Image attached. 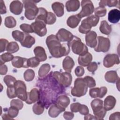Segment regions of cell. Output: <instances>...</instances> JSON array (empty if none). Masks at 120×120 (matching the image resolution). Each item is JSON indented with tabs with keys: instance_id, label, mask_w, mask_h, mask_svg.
<instances>
[{
	"instance_id": "cell-40",
	"label": "cell",
	"mask_w": 120,
	"mask_h": 120,
	"mask_svg": "<svg viewBox=\"0 0 120 120\" xmlns=\"http://www.w3.org/2000/svg\"><path fill=\"white\" fill-rule=\"evenodd\" d=\"M12 34L13 38L15 40L20 42H21L24 38V33L17 30L13 31Z\"/></svg>"
},
{
	"instance_id": "cell-16",
	"label": "cell",
	"mask_w": 120,
	"mask_h": 120,
	"mask_svg": "<svg viewBox=\"0 0 120 120\" xmlns=\"http://www.w3.org/2000/svg\"><path fill=\"white\" fill-rule=\"evenodd\" d=\"M65 110V109L61 107L56 103L53 104L51 105L49 109L48 114L52 118H56Z\"/></svg>"
},
{
	"instance_id": "cell-62",
	"label": "cell",
	"mask_w": 120,
	"mask_h": 120,
	"mask_svg": "<svg viewBox=\"0 0 120 120\" xmlns=\"http://www.w3.org/2000/svg\"><path fill=\"white\" fill-rule=\"evenodd\" d=\"M84 120H96L95 116L90 114H87L85 115Z\"/></svg>"
},
{
	"instance_id": "cell-57",
	"label": "cell",
	"mask_w": 120,
	"mask_h": 120,
	"mask_svg": "<svg viewBox=\"0 0 120 120\" xmlns=\"http://www.w3.org/2000/svg\"><path fill=\"white\" fill-rule=\"evenodd\" d=\"M107 89L105 87H101L99 88V98H103L106 94Z\"/></svg>"
},
{
	"instance_id": "cell-6",
	"label": "cell",
	"mask_w": 120,
	"mask_h": 120,
	"mask_svg": "<svg viewBox=\"0 0 120 120\" xmlns=\"http://www.w3.org/2000/svg\"><path fill=\"white\" fill-rule=\"evenodd\" d=\"M15 91L17 97L21 100L26 101L27 99L28 93L25 83L21 80L16 81L14 84Z\"/></svg>"
},
{
	"instance_id": "cell-46",
	"label": "cell",
	"mask_w": 120,
	"mask_h": 120,
	"mask_svg": "<svg viewBox=\"0 0 120 120\" xmlns=\"http://www.w3.org/2000/svg\"><path fill=\"white\" fill-rule=\"evenodd\" d=\"M19 112V109L15 107L11 106L8 110V115L12 118L16 117Z\"/></svg>"
},
{
	"instance_id": "cell-51",
	"label": "cell",
	"mask_w": 120,
	"mask_h": 120,
	"mask_svg": "<svg viewBox=\"0 0 120 120\" xmlns=\"http://www.w3.org/2000/svg\"><path fill=\"white\" fill-rule=\"evenodd\" d=\"M89 94L90 96L92 98H97L99 97V88H94L90 89Z\"/></svg>"
},
{
	"instance_id": "cell-58",
	"label": "cell",
	"mask_w": 120,
	"mask_h": 120,
	"mask_svg": "<svg viewBox=\"0 0 120 120\" xmlns=\"http://www.w3.org/2000/svg\"><path fill=\"white\" fill-rule=\"evenodd\" d=\"M74 117V114L72 112H65L63 114V117L66 120H71Z\"/></svg>"
},
{
	"instance_id": "cell-11",
	"label": "cell",
	"mask_w": 120,
	"mask_h": 120,
	"mask_svg": "<svg viewBox=\"0 0 120 120\" xmlns=\"http://www.w3.org/2000/svg\"><path fill=\"white\" fill-rule=\"evenodd\" d=\"M74 35L68 30L62 28L59 30L56 37L60 42H69L73 37Z\"/></svg>"
},
{
	"instance_id": "cell-49",
	"label": "cell",
	"mask_w": 120,
	"mask_h": 120,
	"mask_svg": "<svg viewBox=\"0 0 120 120\" xmlns=\"http://www.w3.org/2000/svg\"><path fill=\"white\" fill-rule=\"evenodd\" d=\"M7 94L8 97L9 98H13L17 97L15 93L14 86L8 87L7 89Z\"/></svg>"
},
{
	"instance_id": "cell-23",
	"label": "cell",
	"mask_w": 120,
	"mask_h": 120,
	"mask_svg": "<svg viewBox=\"0 0 120 120\" xmlns=\"http://www.w3.org/2000/svg\"><path fill=\"white\" fill-rule=\"evenodd\" d=\"M80 1L78 0H70L66 3V8L68 12L77 11L80 7Z\"/></svg>"
},
{
	"instance_id": "cell-18",
	"label": "cell",
	"mask_w": 120,
	"mask_h": 120,
	"mask_svg": "<svg viewBox=\"0 0 120 120\" xmlns=\"http://www.w3.org/2000/svg\"><path fill=\"white\" fill-rule=\"evenodd\" d=\"M74 65V60L69 56H66L63 60L62 67L64 70L67 72L71 73Z\"/></svg>"
},
{
	"instance_id": "cell-10",
	"label": "cell",
	"mask_w": 120,
	"mask_h": 120,
	"mask_svg": "<svg viewBox=\"0 0 120 120\" xmlns=\"http://www.w3.org/2000/svg\"><path fill=\"white\" fill-rule=\"evenodd\" d=\"M119 63V56L116 54H108L105 57L103 60V65L107 68H111L114 65Z\"/></svg>"
},
{
	"instance_id": "cell-29",
	"label": "cell",
	"mask_w": 120,
	"mask_h": 120,
	"mask_svg": "<svg viewBox=\"0 0 120 120\" xmlns=\"http://www.w3.org/2000/svg\"><path fill=\"white\" fill-rule=\"evenodd\" d=\"M103 103V101L100 99H95L91 101L90 105L94 113L102 108Z\"/></svg>"
},
{
	"instance_id": "cell-60",
	"label": "cell",
	"mask_w": 120,
	"mask_h": 120,
	"mask_svg": "<svg viewBox=\"0 0 120 120\" xmlns=\"http://www.w3.org/2000/svg\"><path fill=\"white\" fill-rule=\"evenodd\" d=\"M120 112H115L113 113H112L110 115L109 117L110 120H120Z\"/></svg>"
},
{
	"instance_id": "cell-19",
	"label": "cell",
	"mask_w": 120,
	"mask_h": 120,
	"mask_svg": "<svg viewBox=\"0 0 120 120\" xmlns=\"http://www.w3.org/2000/svg\"><path fill=\"white\" fill-rule=\"evenodd\" d=\"M34 52L36 57L39 61H44L46 60L47 55L44 48L41 46H37L34 49Z\"/></svg>"
},
{
	"instance_id": "cell-32",
	"label": "cell",
	"mask_w": 120,
	"mask_h": 120,
	"mask_svg": "<svg viewBox=\"0 0 120 120\" xmlns=\"http://www.w3.org/2000/svg\"><path fill=\"white\" fill-rule=\"evenodd\" d=\"M32 110L34 113L37 115L42 114L44 110V105L41 101H38L34 104L32 107Z\"/></svg>"
},
{
	"instance_id": "cell-39",
	"label": "cell",
	"mask_w": 120,
	"mask_h": 120,
	"mask_svg": "<svg viewBox=\"0 0 120 120\" xmlns=\"http://www.w3.org/2000/svg\"><path fill=\"white\" fill-rule=\"evenodd\" d=\"M118 0H101L99 3V6L100 7H104L107 6L109 7H115L118 4Z\"/></svg>"
},
{
	"instance_id": "cell-56",
	"label": "cell",
	"mask_w": 120,
	"mask_h": 120,
	"mask_svg": "<svg viewBox=\"0 0 120 120\" xmlns=\"http://www.w3.org/2000/svg\"><path fill=\"white\" fill-rule=\"evenodd\" d=\"M80 103H74L70 105V110L72 112H79V109L80 105Z\"/></svg>"
},
{
	"instance_id": "cell-17",
	"label": "cell",
	"mask_w": 120,
	"mask_h": 120,
	"mask_svg": "<svg viewBox=\"0 0 120 120\" xmlns=\"http://www.w3.org/2000/svg\"><path fill=\"white\" fill-rule=\"evenodd\" d=\"M92 60V55L88 52L86 54L80 55L78 58V62L79 65L83 67L87 66Z\"/></svg>"
},
{
	"instance_id": "cell-28",
	"label": "cell",
	"mask_w": 120,
	"mask_h": 120,
	"mask_svg": "<svg viewBox=\"0 0 120 120\" xmlns=\"http://www.w3.org/2000/svg\"><path fill=\"white\" fill-rule=\"evenodd\" d=\"M99 30L102 33L108 35L112 31V27L111 25L108 24L106 21L103 20L101 22L99 27Z\"/></svg>"
},
{
	"instance_id": "cell-9",
	"label": "cell",
	"mask_w": 120,
	"mask_h": 120,
	"mask_svg": "<svg viewBox=\"0 0 120 120\" xmlns=\"http://www.w3.org/2000/svg\"><path fill=\"white\" fill-rule=\"evenodd\" d=\"M34 32L40 37H43L46 35L47 29L46 28V23L41 21L35 20L31 24Z\"/></svg>"
},
{
	"instance_id": "cell-55",
	"label": "cell",
	"mask_w": 120,
	"mask_h": 120,
	"mask_svg": "<svg viewBox=\"0 0 120 120\" xmlns=\"http://www.w3.org/2000/svg\"><path fill=\"white\" fill-rule=\"evenodd\" d=\"M75 73L78 77L82 76L84 73V69L82 67L77 66L75 70Z\"/></svg>"
},
{
	"instance_id": "cell-1",
	"label": "cell",
	"mask_w": 120,
	"mask_h": 120,
	"mask_svg": "<svg viewBox=\"0 0 120 120\" xmlns=\"http://www.w3.org/2000/svg\"><path fill=\"white\" fill-rule=\"evenodd\" d=\"M46 44L51 55L58 58L66 56L70 52V47L68 44H61L54 35L48 36L46 39Z\"/></svg>"
},
{
	"instance_id": "cell-26",
	"label": "cell",
	"mask_w": 120,
	"mask_h": 120,
	"mask_svg": "<svg viewBox=\"0 0 120 120\" xmlns=\"http://www.w3.org/2000/svg\"><path fill=\"white\" fill-rule=\"evenodd\" d=\"M105 78L107 82L110 83H115L120 79L116 71L113 70L107 71L105 74Z\"/></svg>"
},
{
	"instance_id": "cell-52",
	"label": "cell",
	"mask_w": 120,
	"mask_h": 120,
	"mask_svg": "<svg viewBox=\"0 0 120 120\" xmlns=\"http://www.w3.org/2000/svg\"><path fill=\"white\" fill-rule=\"evenodd\" d=\"M8 41L6 39L1 38L0 39V52H4L7 48L8 44Z\"/></svg>"
},
{
	"instance_id": "cell-20",
	"label": "cell",
	"mask_w": 120,
	"mask_h": 120,
	"mask_svg": "<svg viewBox=\"0 0 120 120\" xmlns=\"http://www.w3.org/2000/svg\"><path fill=\"white\" fill-rule=\"evenodd\" d=\"M120 19V12L117 9H113L109 11L108 15V21L112 23H117Z\"/></svg>"
},
{
	"instance_id": "cell-53",
	"label": "cell",
	"mask_w": 120,
	"mask_h": 120,
	"mask_svg": "<svg viewBox=\"0 0 120 120\" xmlns=\"http://www.w3.org/2000/svg\"><path fill=\"white\" fill-rule=\"evenodd\" d=\"M98 64L96 62H92L90 63L87 66V70L91 73H94L98 68Z\"/></svg>"
},
{
	"instance_id": "cell-45",
	"label": "cell",
	"mask_w": 120,
	"mask_h": 120,
	"mask_svg": "<svg viewBox=\"0 0 120 120\" xmlns=\"http://www.w3.org/2000/svg\"><path fill=\"white\" fill-rule=\"evenodd\" d=\"M83 79H84L88 87L92 88L96 86V82L93 77L90 76H86Z\"/></svg>"
},
{
	"instance_id": "cell-50",
	"label": "cell",
	"mask_w": 120,
	"mask_h": 120,
	"mask_svg": "<svg viewBox=\"0 0 120 120\" xmlns=\"http://www.w3.org/2000/svg\"><path fill=\"white\" fill-rule=\"evenodd\" d=\"M20 28L22 30V31H23L26 33L34 32L31 25L28 24L22 23L20 25Z\"/></svg>"
},
{
	"instance_id": "cell-30",
	"label": "cell",
	"mask_w": 120,
	"mask_h": 120,
	"mask_svg": "<svg viewBox=\"0 0 120 120\" xmlns=\"http://www.w3.org/2000/svg\"><path fill=\"white\" fill-rule=\"evenodd\" d=\"M51 69L50 65L48 63L43 64L39 68L38 75L39 78H44L45 76Z\"/></svg>"
},
{
	"instance_id": "cell-15",
	"label": "cell",
	"mask_w": 120,
	"mask_h": 120,
	"mask_svg": "<svg viewBox=\"0 0 120 120\" xmlns=\"http://www.w3.org/2000/svg\"><path fill=\"white\" fill-rule=\"evenodd\" d=\"M9 9L13 14L15 15H19L22 11L23 4L19 0H14L10 3Z\"/></svg>"
},
{
	"instance_id": "cell-7",
	"label": "cell",
	"mask_w": 120,
	"mask_h": 120,
	"mask_svg": "<svg viewBox=\"0 0 120 120\" xmlns=\"http://www.w3.org/2000/svg\"><path fill=\"white\" fill-rule=\"evenodd\" d=\"M110 41L108 38L102 36L98 37L97 44L94 50L97 52H107L110 49Z\"/></svg>"
},
{
	"instance_id": "cell-13",
	"label": "cell",
	"mask_w": 120,
	"mask_h": 120,
	"mask_svg": "<svg viewBox=\"0 0 120 120\" xmlns=\"http://www.w3.org/2000/svg\"><path fill=\"white\" fill-rule=\"evenodd\" d=\"M40 98V93L38 90L34 88H33L30 92L28 93L27 99L25 102L28 104H31L39 100Z\"/></svg>"
},
{
	"instance_id": "cell-47",
	"label": "cell",
	"mask_w": 120,
	"mask_h": 120,
	"mask_svg": "<svg viewBox=\"0 0 120 120\" xmlns=\"http://www.w3.org/2000/svg\"><path fill=\"white\" fill-rule=\"evenodd\" d=\"M106 113V111L104 108V107H103L101 110L94 113V114L95 115L94 116L95 117L96 120H102L104 119Z\"/></svg>"
},
{
	"instance_id": "cell-33",
	"label": "cell",
	"mask_w": 120,
	"mask_h": 120,
	"mask_svg": "<svg viewBox=\"0 0 120 120\" xmlns=\"http://www.w3.org/2000/svg\"><path fill=\"white\" fill-rule=\"evenodd\" d=\"M91 28V27L83 19L81 22V24L79 27L78 30L81 33L87 34L90 31Z\"/></svg>"
},
{
	"instance_id": "cell-34",
	"label": "cell",
	"mask_w": 120,
	"mask_h": 120,
	"mask_svg": "<svg viewBox=\"0 0 120 120\" xmlns=\"http://www.w3.org/2000/svg\"><path fill=\"white\" fill-rule=\"evenodd\" d=\"M84 20L92 27H95L98 24L99 19L95 15H91L84 19Z\"/></svg>"
},
{
	"instance_id": "cell-54",
	"label": "cell",
	"mask_w": 120,
	"mask_h": 120,
	"mask_svg": "<svg viewBox=\"0 0 120 120\" xmlns=\"http://www.w3.org/2000/svg\"><path fill=\"white\" fill-rule=\"evenodd\" d=\"M79 112L80 113V114L82 115H86L89 113V110L88 107L86 105H84L80 104L79 109Z\"/></svg>"
},
{
	"instance_id": "cell-14",
	"label": "cell",
	"mask_w": 120,
	"mask_h": 120,
	"mask_svg": "<svg viewBox=\"0 0 120 120\" xmlns=\"http://www.w3.org/2000/svg\"><path fill=\"white\" fill-rule=\"evenodd\" d=\"M28 60V59L19 56H16L12 60V64L14 67L16 68H27L29 67Z\"/></svg>"
},
{
	"instance_id": "cell-36",
	"label": "cell",
	"mask_w": 120,
	"mask_h": 120,
	"mask_svg": "<svg viewBox=\"0 0 120 120\" xmlns=\"http://www.w3.org/2000/svg\"><path fill=\"white\" fill-rule=\"evenodd\" d=\"M4 24L6 27L12 28L16 26V21L13 16H9L5 18Z\"/></svg>"
},
{
	"instance_id": "cell-27",
	"label": "cell",
	"mask_w": 120,
	"mask_h": 120,
	"mask_svg": "<svg viewBox=\"0 0 120 120\" xmlns=\"http://www.w3.org/2000/svg\"><path fill=\"white\" fill-rule=\"evenodd\" d=\"M61 107L65 109L70 103V99L66 95H60L56 99V103Z\"/></svg>"
},
{
	"instance_id": "cell-8",
	"label": "cell",
	"mask_w": 120,
	"mask_h": 120,
	"mask_svg": "<svg viewBox=\"0 0 120 120\" xmlns=\"http://www.w3.org/2000/svg\"><path fill=\"white\" fill-rule=\"evenodd\" d=\"M82 10L78 14L79 16L82 18L85 16H89L91 15L94 10V5L91 0H83L81 1Z\"/></svg>"
},
{
	"instance_id": "cell-59",
	"label": "cell",
	"mask_w": 120,
	"mask_h": 120,
	"mask_svg": "<svg viewBox=\"0 0 120 120\" xmlns=\"http://www.w3.org/2000/svg\"><path fill=\"white\" fill-rule=\"evenodd\" d=\"M8 71V68L5 64L0 65V74L1 75H5Z\"/></svg>"
},
{
	"instance_id": "cell-22",
	"label": "cell",
	"mask_w": 120,
	"mask_h": 120,
	"mask_svg": "<svg viewBox=\"0 0 120 120\" xmlns=\"http://www.w3.org/2000/svg\"><path fill=\"white\" fill-rule=\"evenodd\" d=\"M116 99L112 96H108L104 100V107L106 111H109L114 108L116 104Z\"/></svg>"
},
{
	"instance_id": "cell-44",
	"label": "cell",
	"mask_w": 120,
	"mask_h": 120,
	"mask_svg": "<svg viewBox=\"0 0 120 120\" xmlns=\"http://www.w3.org/2000/svg\"><path fill=\"white\" fill-rule=\"evenodd\" d=\"M40 61L36 57H32L28 60V64L29 67L36 68L38 66L39 64Z\"/></svg>"
},
{
	"instance_id": "cell-3",
	"label": "cell",
	"mask_w": 120,
	"mask_h": 120,
	"mask_svg": "<svg viewBox=\"0 0 120 120\" xmlns=\"http://www.w3.org/2000/svg\"><path fill=\"white\" fill-rule=\"evenodd\" d=\"M88 86L83 78H77L75 81L74 87L71 93L74 97H81L85 95L87 91Z\"/></svg>"
},
{
	"instance_id": "cell-42",
	"label": "cell",
	"mask_w": 120,
	"mask_h": 120,
	"mask_svg": "<svg viewBox=\"0 0 120 120\" xmlns=\"http://www.w3.org/2000/svg\"><path fill=\"white\" fill-rule=\"evenodd\" d=\"M94 13L95 15L98 18L104 16L106 14V9L104 7L99 6L95 8Z\"/></svg>"
},
{
	"instance_id": "cell-21",
	"label": "cell",
	"mask_w": 120,
	"mask_h": 120,
	"mask_svg": "<svg viewBox=\"0 0 120 120\" xmlns=\"http://www.w3.org/2000/svg\"><path fill=\"white\" fill-rule=\"evenodd\" d=\"M52 8L58 17L62 16L64 13V6L59 2H55L52 4Z\"/></svg>"
},
{
	"instance_id": "cell-2",
	"label": "cell",
	"mask_w": 120,
	"mask_h": 120,
	"mask_svg": "<svg viewBox=\"0 0 120 120\" xmlns=\"http://www.w3.org/2000/svg\"><path fill=\"white\" fill-rule=\"evenodd\" d=\"M69 47H71L72 52L76 54L82 55L88 52L86 45L83 44L81 39L76 36H74L68 42Z\"/></svg>"
},
{
	"instance_id": "cell-4",
	"label": "cell",
	"mask_w": 120,
	"mask_h": 120,
	"mask_svg": "<svg viewBox=\"0 0 120 120\" xmlns=\"http://www.w3.org/2000/svg\"><path fill=\"white\" fill-rule=\"evenodd\" d=\"M24 8V15L25 17L30 20H32L36 17L38 13V8H37L35 1L33 0H26L22 1Z\"/></svg>"
},
{
	"instance_id": "cell-38",
	"label": "cell",
	"mask_w": 120,
	"mask_h": 120,
	"mask_svg": "<svg viewBox=\"0 0 120 120\" xmlns=\"http://www.w3.org/2000/svg\"><path fill=\"white\" fill-rule=\"evenodd\" d=\"M24 80L27 82H30L33 80L35 77V72L31 69H28L25 71L23 74Z\"/></svg>"
},
{
	"instance_id": "cell-24",
	"label": "cell",
	"mask_w": 120,
	"mask_h": 120,
	"mask_svg": "<svg viewBox=\"0 0 120 120\" xmlns=\"http://www.w3.org/2000/svg\"><path fill=\"white\" fill-rule=\"evenodd\" d=\"M35 43V39L27 33H24V38L23 40L20 42L22 46L26 48H30Z\"/></svg>"
},
{
	"instance_id": "cell-37",
	"label": "cell",
	"mask_w": 120,
	"mask_h": 120,
	"mask_svg": "<svg viewBox=\"0 0 120 120\" xmlns=\"http://www.w3.org/2000/svg\"><path fill=\"white\" fill-rule=\"evenodd\" d=\"M14 58V57L13 55L9 52H6L1 54L0 56V65L4 64L6 62H8L12 60Z\"/></svg>"
},
{
	"instance_id": "cell-41",
	"label": "cell",
	"mask_w": 120,
	"mask_h": 120,
	"mask_svg": "<svg viewBox=\"0 0 120 120\" xmlns=\"http://www.w3.org/2000/svg\"><path fill=\"white\" fill-rule=\"evenodd\" d=\"M3 81L8 87L14 86L15 82H16V79L10 75H6L4 77Z\"/></svg>"
},
{
	"instance_id": "cell-63",
	"label": "cell",
	"mask_w": 120,
	"mask_h": 120,
	"mask_svg": "<svg viewBox=\"0 0 120 120\" xmlns=\"http://www.w3.org/2000/svg\"><path fill=\"white\" fill-rule=\"evenodd\" d=\"M2 118L3 119H5V120H10V119H13V118H12L8 114V113H4L2 115Z\"/></svg>"
},
{
	"instance_id": "cell-12",
	"label": "cell",
	"mask_w": 120,
	"mask_h": 120,
	"mask_svg": "<svg viewBox=\"0 0 120 120\" xmlns=\"http://www.w3.org/2000/svg\"><path fill=\"white\" fill-rule=\"evenodd\" d=\"M97 35L95 31H90L85 35L86 45L91 48H94L97 44Z\"/></svg>"
},
{
	"instance_id": "cell-35",
	"label": "cell",
	"mask_w": 120,
	"mask_h": 120,
	"mask_svg": "<svg viewBox=\"0 0 120 120\" xmlns=\"http://www.w3.org/2000/svg\"><path fill=\"white\" fill-rule=\"evenodd\" d=\"M19 49L18 44L15 42H11L8 43L6 50L8 52L13 53L17 52Z\"/></svg>"
},
{
	"instance_id": "cell-48",
	"label": "cell",
	"mask_w": 120,
	"mask_h": 120,
	"mask_svg": "<svg viewBox=\"0 0 120 120\" xmlns=\"http://www.w3.org/2000/svg\"><path fill=\"white\" fill-rule=\"evenodd\" d=\"M10 105L12 106H14L18 108L19 110H21L23 106V104L22 102L19 99H15L10 102Z\"/></svg>"
},
{
	"instance_id": "cell-43",
	"label": "cell",
	"mask_w": 120,
	"mask_h": 120,
	"mask_svg": "<svg viewBox=\"0 0 120 120\" xmlns=\"http://www.w3.org/2000/svg\"><path fill=\"white\" fill-rule=\"evenodd\" d=\"M56 21V17L55 15L52 12H48L45 23L47 24H52L55 22Z\"/></svg>"
},
{
	"instance_id": "cell-25",
	"label": "cell",
	"mask_w": 120,
	"mask_h": 120,
	"mask_svg": "<svg viewBox=\"0 0 120 120\" xmlns=\"http://www.w3.org/2000/svg\"><path fill=\"white\" fill-rule=\"evenodd\" d=\"M81 18L79 16L78 14L73 15L69 16L67 21V25L71 28L76 27L79 24Z\"/></svg>"
},
{
	"instance_id": "cell-61",
	"label": "cell",
	"mask_w": 120,
	"mask_h": 120,
	"mask_svg": "<svg viewBox=\"0 0 120 120\" xmlns=\"http://www.w3.org/2000/svg\"><path fill=\"white\" fill-rule=\"evenodd\" d=\"M0 14H4L7 12L6 8L4 2L3 0H0Z\"/></svg>"
},
{
	"instance_id": "cell-31",
	"label": "cell",
	"mask_w": 120,
	"mask_h": 120,
	"mask_svg": "<svg viewBox=\"0 0 120 120\" xmlns=\"http://www.w3.org/2000/svg\"><path fill=\"white\" fill-rule=\"evenodd\" d=\"M48 12L43 8H39L38 13L35 18V20L43 21L45 23Z\"/></svg>"
},
{
	"instance_id": "cell-5",
	"label": "cell",
	"mask_w": 120,
	"mask_h": 120,
	"mask_svg": "<svg viewBox=\"0 0 120 120\" xmlns=\"http://www.w3.org/2000/svg\"><path fill=\"white\" fill-rule=\"evenodd\" d=\"M52 75L53 77L61 86L67 87L71 84L72 77L69 73L67 72L60 73L58 71H55Z\"/></svg>"
}]
</instances>
